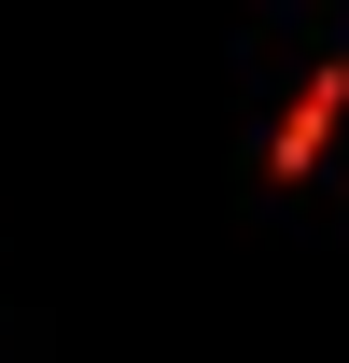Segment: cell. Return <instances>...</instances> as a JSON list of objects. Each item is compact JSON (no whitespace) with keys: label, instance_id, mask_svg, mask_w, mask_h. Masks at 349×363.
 Segmentation results:
<instances>
[{"label":"cell","instance_id":"6da1fadb","mask_svg":"<svg viewBox=\"0 0 349 363\" xmlns=\"http://www.w3.org/2000/svg\"><path fill=\"white\" fill-rule=\"evenodd\" d=\"M336 98H349V84L321 70V84H307L294 112H279V140H265V154H279V168H321V140H336Z\"/></svg>","mask_w":349,"mask_h":363}]
</instances>
